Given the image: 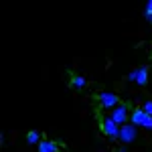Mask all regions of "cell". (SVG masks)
Here are the masks:
<instances>
[{
    "instance_id": "obj_5",
    "label": "cell",
    "mask_w": 152,
    "mask_h": 152,
    "mask_svg": "<svg viewBox=\"0 0 152 152\" xmlns=\"http://www.w3.org/2000/svg\"><path fill=\"white\" fill-rule=\"evenodd\" d=\"M102 132H104L105 136L110 138V140H118V134H120V126H118L116 122L112 120L110 116L104 118V122H102Z\"/></svg>"
},
{
    "instance_id": "obj_13",
    "label": "cell",
    "mask_w": 152,
    "mask_h": 152,
    "mask_svg": "<svg viewBox=\"0 0 152 152\" xmlns=\"http://www.w3.org/2000/svg\"><path fill=\"white\" fill-rule=\"evenodd\" d=\"M144 10H152V0H148V2H146V6H144Z\"/></svg>"
},
{
    "instance_id": "obj_9",
    "label": "cell",
    "mask_w": 152,
    "mask_h": 152,
    "mask_svg": "<svg viewBox=\"0 0 152 152\" xmlns=\"http://www.w3.org/2000/svg\"><path fill=\"white\" fill-rule=\"evenodd\" d=\"M26 142H28V144H35V146H39V144H41V134H39L37 130H31V132L26 134Z\"/></svg>"
},
{
    "instance_id": "obj_14",
    "label": "cell",
    "mask_w": 152,
    "mask_h": 152,
    "mask_svg": "<svg viewBox=\"0 0 152 152\" xmlns=\"http://www.w3.org/2000/svg\"><path fill=\"white\" fill-rule=\"evenodd\" d=\"M150 45H152V43H150Z\"/></svg>"
},
{
    "instance_id": "obj_3",
    "label": "cell",
    "mask_w": 152,
    "mask_h": 152,
    "mask_svg": "<svg viewBox=\"0 0 152 152\" xmlns=\"http://www.w3.org/2000/svg\"><path fill=\"white\" fill-rule=\"evenodd\" d=\"M138 138V130H136V126H132V124H126V126H122L120 128V134H118V140L122 142L124 146H128V144H132V142Z\"/></svg>"
},
{
    "instance_id": "obj_1",
    "label": "cell",
    "mask_w": 152,
    "mask_h": 152,
    "mask_svg": "<svg viewBox=\"0 0 152 152\" xmlns=\"http://www.w3.org/2000/svg\"><path fill=\"white\" fill-rule=\"evenodd\" d=\"M130 124L136 128H144V130H152V116H148L142 107H134L130 114Z\"/></svg>"
},
{
    "instance_id": "obj_8",
    "label": "cell",
    "mask_w": 152,
    "mask_h": 152,
    "mask_svg": "<svg viewBox=\"0 0 152 152\" xmlns=\"http://www.w3.org/2000/svg\"><path fill=\"white\" fill-rule=\"evenodd\" d=\"M85 77H83V75H73V79H71V87H73V89H83V87H85Z\"/></svg>"
},
{
    "instance_id": "obj_6",
    "label": "cell",
    "mask_w": 152,
    "mask_h": 152,
    "mask_svg": "<svg viewBox=\"0 0 152 152\" xmlns=\"http://www.w3.org/2000/svg\"><path fill=\"white\" fill-rule=\"evenodd\" d=\"M148 79H150V69H148L146 65H144V67H138V69H136V83H138V85H146Z\"/></svg>"
},
{
    "instance_id": "obj_11",
    "label": "cell",
    "mask_w": 152,
    "mask_h": 152,
    "mask_svg": "<svg viewBox=\"0 0 152 152\" xmlns=\"http://www.w3.org/2000/svg\"><path fill=\"white\" fill-rule=\"evenodd\" d=\"M142 16H144V20H146V23L152 24V10H144V14H142Z\"/></svg>"
},
{
    "instance_id": "obj_10",
    "label": "cell",
    "mask_w": 152,
    "mask_h": 152,
    "mask_svg": "<svg viewBox=\"0 0 152 152\" xmlns=\"http://www.w3.org/2000/svg\"><path fill=\"white\" fill-rule=\"evenodd\" d=\"M142 110L148 114V116H152V99H148V102H144L142 104Z\"/></svg>"
},
{
    "instance_id": "obj_7",
    "label": "cell",
    "mask_w": 152,
    "mask_h": 152,
    "mask_svg": "<svg viewBox=\"0 0 152 152\" xmlns=\"http://www.w3.org/2000/svg\"><path fill=\"white\" fill-rule=\"evenodd\" d=\"M39 152H59V146L53 140H41V144L37 146Z\"/></svg>"
},
{
    "instance_id": "obj_12",
    "label": "cell",
    "mask_w": 152,
    "mask_h": 152,
    "mask_svg": "<svg viewBox=\"0 0 152 152\" xmlns=\"http://www.w3.org/2000/svg\"><path fill=\"white\" fill-rule=\"evenodd\" d=\"M128 81H132V83H136V69H132L128 73Z\"/></svg>"
},
{
    "instance_id": "obj_2",
    "label": "cell",
    "mask_w": 152,
    "mask_h": 152,
    "mask_svg": "<svg viewBox=\"0 0 152 152\" xmlns=\"http://www.w3.org/2000/svg\"><path fill=\"white\" fill-rule=\"evenodd\" d=\"M130 114H132V112L128 110V105L120 104L118 107H114V110L110 112V118H112V120L116 122L118 126L122 128V126H126V124H130Z\"/></svg>"
},
{
    "instance_id": "obj_4",
    "label": "cell",
    "mask_w": 152,
    "mask_h": 152,
    "mask_svg": "<svg viewBox=\"0 0 152 152\" xmlns=\"http://www.w3.org/2000/svg\"><path fill=\"white\" fill-rule=\"evenodd\" d=\"M97 102H99V107L110 110V112L120 105V99H118V95L114 91H102V94L97 95Z\"/></svg>"
}]
</instances>
